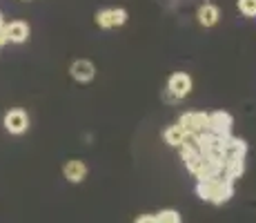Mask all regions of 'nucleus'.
I'll use <instances>...</instances> for the list:
<instances>
[{
	"label": "nucleus",
	"instance_id": "f257e3e1",
	"mask_svg": "<svg viewBox=\"0 0 256 223\" xmlns=\"http://www.w3.org/2000/svg\"><path fill=\"white\" fill-rule=\"evenodd\" d=\"M196 194H198V199L210 201L214 205H223L234 196V181L225 176L203 178L196 183Z\"/></svg>",
	"mask_w": 256,
	"mask_h": 223
},
{
	"label": "nucleus",
	"instance_id": "f03ea898",
	"mask_svg": "<svg viewBox=\"0 0 256 223\" xmlns=\"http://www.w3.org/2000/svg\"><path fill=\"white\" fill-rule=\"evenodd\" d=\"M178 125L185 130V134L200 136V134L210 132V114L208 112H185V114H180Z\"/></svg>",
	"mask_w": 256,
	"mask_h": 223
},
{
	"label": "nucleus",
	"instance_id": "7ed1b4c3",
	"mask_svg": "<svg viewBox=\"0 0 256 223\" xmlns=\"http://www.w3.org/2000/svg\"><path fill=\"white\" fill-rule=\"evenodd\" d=\"M94 21L100 29H114V27H122L127 21H130V12L122 7H107L96 12Z\"/></svg>",
	"mask_w": 256,
	"mask_h": 223
},
{
	"label": "nucleus",
	"instance_id": "20e7f679",
	"mask_svg": "<svg viewBox=\"0 0 256 223\" xmlns=\"http://www.w3.org/2000/svg\"><path fill=\"white\" fill-rule=\"evenodd\" d=\"M194 89V81L187 72H174L170 78H167V92L174 101H180V98H187Z\"/></svg>",
	"mask_w": 256,
	"mask_h": 223
},
{
	"label": "nucleus",
	"instance_id": "39448f33",
	"mask_svg": "<svg viewBox=\"0 0 256 223\" xmlns=\"http://www.w3.org/2000/svg\"><path fill=\"white\" fill-rule=\"evenodd\" d=\"M232 130H234V116L230 112L216 110L210 114V132L212 134L225 138V136H232Z\"/></svg>",
	"mask_w": 256,
	"mask_h": 223
},
{
	"label": "nucleus",
	"instance_id": "423d86ee",
	"mask_svg": "<svg viewBox=\"0 0 256 223\" xmlns=\"http://www.w3.org/2000/svg\"><path fill=\"white\" fill-rule=\"evenodd\" d=\"M4 130L9 134H24L29 127V116L27 112L20 110V107H16V110H9L4 114Z\"/></svg>",
	"mask_w": 256,
	"mask_h": 223
},
{
	"label": "nucleus",
	"instance_id": "0eeeda50",
	"mask_svg": "<svg viewBox=\"0 0 256 223\" xmlns=\"http://www.w3.org/2000/svg\"><path fill=\"white\" fill-rule=\"evenodd\" d=\"M70 74L76 83H90L96 76V65H94L90 58H76L70 65Z\"/></svg>",
	"mask_w": 256,
	"mask_h": 223
},
{
	"label": "nucleus",
	"instance_id": "6e6552de",
	"mask_svg": "<svg viewBox=\"0 0 256 223\" xmlns=\"http://www.w3.org/2000/svg\"><path fill=\"white\" fill-rule=\"evenodd\" d=\"M87 163L80 161V158H72V161L65 163V167H62V174L70 183H82L87 178Z\"/></svg>",
	"mask_w": 256,
	"mask_h": 223
},
{
	"label": "nucleus",
	"instance_id": "1a4fd4ad",
	"mask_svg": "<svg viewBox=\"0 0 256 223\" xmlns=\"http://www.w3.org/2000/svg\"><path fill=\"white\" fill-rule=\"evenodd\" d=\"M196 21H198L200 27H214V25L220 21V9L216 7L214 3L200 5L198 12H196Z\"/></svg>",
	"mask_w": 256,
	"mask_h": 223
},
{
	"label": "nucleus",
	"instance_id": "9d476101",
	"mask_svg": "<svg viewBox=\"0 0 256 223\" xmlns=\"http://www.w3.org/2000/svg\"><path fill=\"white\" fill-rule=\"evenodd\" d=\"M248 150L250 147H248V143H245V138L225 136V161H230V158H245L248 156Z\"/></svg>",
	"mask_w": 256,
	"mask_h": 223
},
{
	"label": "nucleus",
	"instance_id": "9b49d317",
	"mask_svg": "<svg viewBox=\"0 0 256 223\" xmlns=\"http://www.w3.org/2000/svg\"><path fill=\"white\" fill-rule=\"evenodd\" d=\"M4 32H7V38L9 43H16L20 45L29 38V34H32V29H29V25L24 21H12L9 25H4Z\"/></svg>",
	"mask_w": 256,
	"mask_h": 223
},
{
	"label": "nucleus",
	"instance_id": "f8f14e48",
	"mask_svg": "<svg viewBox=\"0 0 256 223\" xmlns=\"http://www.w3.org/2000/svg\"><path fill=\"white\" fill-rule=\"evenodd\" d=\"M243 174H245V158H230V161L223 163V172H220V176L236 181V178H240Z\"/></svg>",
	"mask_w": 256,
	"mask_h": 223
},
{
	"label": "nucleus",
	"instance_id": "ddd939ff",
	"mask_svg": "<svg viewBox=\"0 0 256 223\" xmlns=\"http://www.w3.org/2000/svg\"><path fill=\"white\" fill-rule=\"evenodd\" d=\"M183 138H185V130L178 125V123H174V125H170V127H165L163 130V141L170 147H180Z\"/></svg>",
	"mask_w": 256,
	"mask_h": 223
},
{
	"label": "nucleus",
	"instance_id": "4468645a",
	"mask_svg": "<svg viewBox=\"0 0 256 223\" xmlns=\"http://www.w3.org/2000/svg\"><path fill=\"white\" fill-rule=\"evenodd\" d=\"M156 216V223H183L178 210H160Z\"/></svg>",
	"mask_w": 256,
	"mask_h": 223
},
{
	"label": "nucleus",
	"instance_id": "2eb2a0df",
	"mask_svg": "<svg viewBox=\"0 0 256 223\" xmlns=\"http://www.w3.org/2000/svg\"><path fill=\"white\" fill-rule=\"evenodd\" d=\"M240 16L245 18H256V0H236Z\"/></svg>",
	"mask_w": 256,
	"mask_h": 223
},
{
	"label": "nucleus",
	"instance_id": "dca6fc26",
	"mask_svg": "<svg viewBox=\"0 0 256 223\" xmlns=\"http://www.w3.org/2000/svg\"><path fill=\"white\" fill-rule=\"evenodd\" d=\"M136 223H156V216L154 214H142L136 219Z\"/></svg>",
	"mask_w": 256,
	"mask_h": 223
},
{
	"label": "nucleus",
	"instance_id": "f3484780",
	"mask_svg": "<svg viewBox=\"0 0 256 223\" xmlns=\"http://www.w3.org/2000/svg\"><path fill=\"white\" fill-rule=\"evenodd\" d=\"M9 43V38H7V32H4V27L0 29V47H2V45H7Z\"/></svg>",
	"mask_w": 256,
	"mask_h": 223
},
{
	"label": "nucleus",
	"instance_id": "a211bd4d",
	"mask_svg": "<svg viewBox=\"0 0 256 223\" xmlns=\"http://www.w3.org/2000/svg\"><path fill=\"white\" fill-rule=\"evenodd\" d=\"M4 27V21H2V14H0V29Z\"/></svg>",
	"mask_w": 256,
	"mask_h": 223
}]
</instances>
